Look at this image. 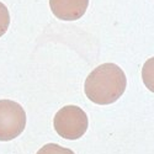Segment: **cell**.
Listing matches in <instances>:
<instances>
[{
  "label": "cell",
  "instance_id": "cell-1",
  "mask_svg": "<svg viewBox=\"0 0 154 154\" xmlns=\"http://www.w3.org/2000/svg\"><path fill=\"white\" fill-rule=\"evenodd\" d=\"M127 78L125 72L113 63H105L95 68L84 84L89 100L97 105H110L117 101L126 90Z\"/></svg>",
  "mask_w": 154,
  "mask_h": 154
},
{
  "label": "cell",
  "instance_id": "cell-2",
  "mask_svg": "<svg viewBox=\"0 0 154 154\" xmlns=\"http://www.w3.org/2000/svg\"><path fill=\"white\" fill-rule=\"evenodd\" d=\"M53 126L60 137L75 140L82 138L86 132L89 120L84 110H82L79 106L67 105L56 113Z\"/></svg>",
  "mask_w": 154,
  "mask_h": 154
},
{
  "label": "cell",
  "instance_id": "cell-3",
  "mask_svg": "<svg viewBox=\"0 0 154 154\" xmlns=\"http://www.w3.org/2000/svg\"><path fill=\"white\" fill-rule=\"evenodd\" d=\"M26 127V112L12 100H0V140L8 142L19 137Z\"/></svg>",
  "mask_w": 154,
  "mask_h": 154
},
{
  "label": "cell",
  "instance_id": "cell-4",
  "mask_svg": "<svg viewBox=\"0 0 154 154\" xmlns=\"http://www.w3.org/2000/svg\"><path fill=\"white\" fill-rule=\"evenodd\" d=\"M89 0H49L53 15L63 21H75L80 19L88 9Z\"/></svg>",
  "mask_w": 154,
  "mask_h": 154
},
{
  "label": "cell",
  "instance_id": "cell-5",
  "mask_svg": "<svg viewBox=\"0 0 154 154\" xmlns=\"http://www.w3.org/2000/svg\"><path fill=\"white\" fill-rule=\"evenodd\" d=\"M37 154H75V153L72 149L60 147L59 144L48 143V144L43 146L40 150H38Z\"/></svg>",
  "mask_w": 154,
  "mask_h": 154
},
{
  "label": "cell",
  "instance_id": "cell-6",
  "mask_svg": "<svg viewBox=\"0 0 154 154\" xmlns=\"http://www.w3.org/2000/svg\"><path fill=\"white\" fill-rule=\"evenodd\" d=\"M10 25V14L8 8L0 2V37H2L9 29Z\"/></svg>",
  "mask_w": 154,
  "mask_h": 154
}]
</instances>
